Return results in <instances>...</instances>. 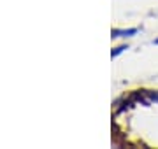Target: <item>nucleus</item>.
<instances>
[{
    "label": "nucleus",
    "mask_w": 158,
    "mask_h": 149,
    "mask_svg": "<svg viewBox=\"0 0 158 149\" xmlns=\"http://www.w3.org/2000/svg\"><path fill=\"white\" fill-rule=\"evenodd\" d=\"M135 32H137L135 28L127 30V32H119V30H114V37H121V35H132V34H135Z\"/></svg>",
    "instance_id": "nucleus-1"
},
{
    "label": "nucleus",
    "mask_w": 158,
    "mask_h": 149,
    "mask_svg": "<svg viewBox=\"0 0 158 149\" xmlns=\"http://www.w3.org/2000/svg\"><path fill=\"white\" fill-rule=\"evenodd\" d=\"M156 44H158V39H156Z\"/></svg>",
    "instance_id": "nucleus-2"
}]
</instances>
